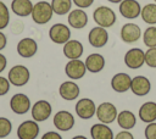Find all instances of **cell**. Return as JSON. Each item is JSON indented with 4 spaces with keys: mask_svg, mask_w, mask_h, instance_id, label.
Returning a JSON list of instances; mask_svg holds the SVG:
<instances>
[{
    "mask_svg": "<svg viewBox=\"0 0 156 139\" xmlns=\"http://www.w3.org/2000/svg\"><path fill=\"white\" fill-rule=\"evenodd\" d=\"M54 11L51 7V4L48 1H38L37 4L33 5L32 10V20L37 24H46L51 18H52Z\"/></svg>",
    "mask_w": 156,
    "mask_h": 139,
    "instance_id": "6da1fadb",
    "label": "cell"
},
{
    "mask_svg": "<svg viewBox=\"0 0 156 139\" xmlns=\"http://www.w3.org/2000/svg\"><path fill=\"white\" fill-rule=\"evenodd\" d=\"M94 22L104 28H110L116 23V13L108 6H98L93 12Z\"/></svg>",
    "mask_w": 156,
    "mask_h": 139,
    "instance_id": "7a4b0ae2",
    "label": "cell"
},
{
    "mask_svg": "<svg viewBox=\"0 0 156 139\" xmlns=\"http://www.w3.org/2000/svg\"><path fill=\"white\" fill-rule=\"evenodd\" d=\"M30 73L29 70L23 65H16L10 68L7 73L9 82L15 87H23L29 82Z\"/></svg>",
    "mask_w": 156,
    "mask_h": 139,
    "instance_id": "3957f363",
    "label": "cell"
},
{
    "mask_svg": "<svg viewBox=\"0 0 156 139\" xmlns=\"http://www.w3.org/2000/svg\"><path fill=\"white\" fill-rule=\"evenodd\" d=\"M95 115H96L98 119L101 123L110 124V123H112V122L116 121L118 112H117V107L112 102L105 101V102H101L96 107V113Z\"/></svg>",
    "mask_w": 156,
    "mask_h": 139,
    "instance_id": "277c9868",
    "label": "cell"
},
{
    "mask_svg": "<svg viewBox=\"0 0 156 139\" xmlns=\"http://www.w3.org/2000/svg\"><path fill=\"white\" fill-rule=\"evenodd\" d=\"M49 38L55 44H65L71 39V29L63 23H55L49 29Z\"/></svg>",
    "mask_w": 156,
    "mask_h": 139,
    "instance_id": "5b68a950",
    "label": "cell"
},
{
    "mask_svg": "<svg viewBox=\"0 0 156 139\" xmlns=\"http://www.w3.org/2000/svg\"><path fill=\"white\" fill-rule=\"evenodd\" d=\"M124 65L130 70H138L145 65V51L140 48H132L124 55Z\"/></svg>",
    "mask_w": 156,
    "mask_h": 139,
    "instance_id": "8992f818",
    "label": "cell"
},
{
    "mask_svg": "<svg viewBox=\"0 0 156 139\" xmlns=\"http://www.w3.org/2000/svg\"><path fill=\"white\" fill-rule=\"evenodd\" d=\"M74 109H76L77 116L82 119H90L96 113V105L89 98H83L78 100Z\"/></svg>",
    "mask_w": 156,
    "mask_h": 139,
    "instance_id": "52a82bcc",
    "label": "cell"
},
{
    "mask_svg": "<svg viewBox=\"0 0 156 139\" xmlns=\"http://www.w3.org/2000/svg\"><path fill=\"white\" fill-rule=\"evenodd\" d=\"M52 112L51 104L46 100H38L34 102V105L30 107V113L34 121L37 122H44L46 121Z\"/></svg>",
    "mask_w": 156,
    "mask_h": 139,
    "instance_id": "ba28073f",
    "label": "cell"
},
{
    "mask_svg": "<svg viewBox=\"0 0 156 139\" xmlns=\"http://www.w3.org/2000/svg\"><path fill=\"white\" fill-rule=\"evenodd\" d=\"M54 126L56 129L67 132L74 126V116L67 110H60L54 115Z\"/></svg>",
    "mask_w": 156,
    "mask_h": 139,
    "instance_id": "9c48e42d",
    "label": "cell"
},
{
    "mask_svg": "<svg viewBox=\"0 0 156 139\" xmlns=\"http://www.w3.org/2000/svg\"><path fill=\"white\" fill-rule=\"evenodd\" d=\"M65 73L72 80H78L83 78L87 73V67L84 61H80L79 59L69 60L65 66Z\"/></svg>",
    "mask_w": 156,
    "mask_h": 139,
    "instance_id": "30bf717a",
    "label": "cell"
},
{
    "mask_svg": "<svg viewBox=\"0 0 156 139\" xmlns=\"http://www.w3.org/2000/svg\"><path fill=\"white\" fill-rule=\"evenodd\" d=\"M119 35H121V39H122L123 43L132 44V43H135V41H138L140 39L141 29H140V27L136 23L128 22V23L122 26Z\"/></svg>",
    "mask_w": 156,
    "mask_h": 139,
    "instance_id": "8fae6325",
    "label": "cell"
},
{
    "mask_svg": "<svg viewBox=\"0 0 156 139\" xmlns=\"http://www.w3.org/2000/svg\"><path fill=\"white\" fill-rule=\"evenodd\" d=\"M88 41L93 48H96V49L104 48L108 41V33L106 28L100 26L91 28L88 34Z\"/></svg>",
    "mask_w": 156,
    "mask_h": 139,
    "instance_id": "7c38bea8",
    "label": "cell"
},
{
    "mask_svg": "<svg viewBox=\"0 0 156 139\" xmlns=\"http://www.w3.org/2000/svg\"><path fill=\"white\" fill-rule=\"evenodd\" d=\"M39 124L34 119H27L22 122L17 128L18 139H35L39 135Z\"/></svg>",
    "mask_w": 156,
    "mask_h": 139,
    "instance_id": "4fadbf2b",
    "label": "cell"
},
{
    "mask_svg": "<svg viewBox=\"0 0 156 139\" xmlns=\"http://www.w3.org/2000/svg\"><path fill=\"white\" fill-rule=\"evenodd\" d=\"M30 100L23 93H17L10 99V109L16 115H24L30 110Z\"/></svg>",
    "mask_w": 156,
    "mask_h": 139,
    "instance_id": "5bb4252c",
    "label": "cell"
},
{
    "mask_svg": "<svg viewBox=\"0 0 156 139\" xmlns=\"http://www.w3.org/2000/svg\"><path fill=\"white\" fill-rule=\"evenodd\" d=\"M119 13L127 20H135L140 16L141 6L136 0H122L118 6Z\"/></svg>",
    "mask_w": 156,
    "mask_h": 139,
    "instance_id": "9a60e30c",
    "label": "cell"
},
{
    "mask_svg": "<svg viewBox=\"0 0 156 139\" xmlns=\"http://www.w3.org/2000/svg\"><path fill=\"white\" fill-rule=\"evenodd\" d=\"M130 90L136 96H145L151 90V83L145 76H135L134 78H132Z\"/></svg>",
    "mask_w": 156,
    "mask_h": 139,
    "instance_id": "2e32d148",
    "label": "cell"
},
{
    "mask_svg": "<svg viewBox=\"0 0 156 139\" xmlns=\"http://www.w3.org/2000/svg\"><path fill=\"white\" fill-rule=\"evenodd\" d=\"M38 51V44L33 38H23L17 44V52L23 59L33 57Z\"/></svg>",
    "mask_w": 156,
    "mask_h": 139,
    "instance_id": "e0dca14e",
    "label": "cell"
},
{
    "mask_svg": "<svg viewBox=\"0 0 156 139\" xmlns=\"http://www.w3.org/2000/svg\"><path fill=\"white\" fill-rule=\"evenodd\" d=\"M130 83L132 77L124 72H118L111 78V88L116 93H126L127 90H130Z\"/></svg>",
    "mask_w": 156,
    "mask_h": 139,
    "instance_id": "ac0fdd59",
    "label": "cell"
},
{
    "mask_svg": "<svg viewBox=\"0 0 156 139\" xmlns=\"http://www.w3.org/2000/svg\"><path fill=\"white\" fill-rule=\"evenodd\" d=\"M80 93V89L78 87V84L73 80H66L63 83H61L60 88H58V94L63 100L67 101H72L78 99Z\"/></svg>",
    "mask_w": 156,
    "mask_h": 139,
    "instance_id": "d6986e66",
    "label": "cell"
},
{
    "mask_svg": "<svg viewBox=\"0 0 156 139\" xmlns=\"http://www.w3.org/2000/svg\"><path fill=\"white\" fill-rule=\"evenodd\" d=\"M68 24L74 29H82L88 24V15L83 9H74L68 12Z\"/></svg>",
    "mask_w": 156,
    "mask_h": 139,
    "instance_id": "ffe728a7",
    "label": "cell"
},
{
    "mask_svg": "<svg viewBox=\"0 0 156 139\" xmlns=\"http://www.w3.org/2000/svg\"><path fill=\"white\" fill-rule=\"evenodd\" d=\"M63 55L68 59V60H76V59H80V56L84 52V46L79 40L76 39H69L67 43L63 44Z\"/></svg>",
    "mask_w": 156,
    "mask_h": 139,
    "instance_id": "44dd1931",
    "label": "cell"
},
{
    "mask_svg": "<svg viewBox=\"0 0 156 139\" xmlns=\"http://www.w3.org/2000/svg\"><path fill=\"white\" fill-rule=\"evenodd\" d=\"M84 63H85V67H87L88 72H90V73H99V72H101L104 70L106 61H105V57L101 54L93 52V54L87 56Z\"/></svg>",
    "mask_w": 156,
    "mask_h": 139,
    "instance_id": "7402d4cb",
    "label": "cell"
},
{
    "mask_svg": "<svg viewBox=\"0 0 156 139\" xmlns=\"http://www.w3.org/2000/svg\"><path fill=\"white\" fill-rule=\"evenodd\" d=\"M139 118L145 123H151L156 121V102L155 101H146L144 102L138 111Z\"/></svg>",
    "mask_w": 156,
    "mask_h": 139,
    "instance_id": "603a6c76",
    "label": "cell"
},
{
    "mask_svg": "<svg viewBox=\"0 0 156 139\" xmlns=\"http://www.w3.org/2000/svg\"><path fill=\"white\" fill-rule=\"evenodd\" d=\"M116 119H117L118 126L122 129H124V130H129V129L134 128L135 124H136V117H135L134 112H132L129 110H122V111H119Z\"/></svg>",
    "mask_w": 156,
    "mask_h": 139,
    "instance_id": "cb8c5ba5",
    "label": "cell"
},
{
    "mask_svg": "<svg viewBox=\"0 0 156 139\" xmlns=\"http://www.w3.org/2000/svg\"><path fill=\"white\" fill-rule=\"evenodd\" d=\"M11 10L16 16L27 17L30 16L33 10V2L30 0H12Z\"/></svg>",
    "mask_w": 156,
    "mask_h": 139,
    "instance_id": "d4e9b609",
    "label": "cell"
},
{
    "mask_svg": "<svg viewBox=\"0 0 156 139\" xmlns=\"http://www.w3.org/2000/svg\"><path fill=\"white\" fill-rule=\"evenodd\" d=\"M90 135L91 139H113V132L112 129L105 124V123H95L90 128Z\"/></svg>",
    "mask_w": 156,
    "mask_h": 139,
    "instance_id": "484cf974",
    "label": "cell"
},
{
    "mask_svg": "<svg viewBox=\"0 0 156 139\" xmlns=\"http://www.w3.org/2000/svg\"><path fill=\"white\" fill-rule=\"evenodd\" d=\"M140 16L145 23L150 26H155L156 24V2H150L143 6Z\"/></svg>",
    "mask_w": 156,
    "mask_h": 139,
    "instance_id": "4316f807",
    "label": "cell"
},
{
    "mask_svg": "<svg viewBox=\"0 0 156 139\" xmlns=\"http://www.w3.org/2000/svg\"><path fill=\"white\" fill-rule=\"evenodd\" d=\"M51 7L54 13L58 16L67 15L72 7V0H51Z\"/></svg>",
    "mask_w": 156,
    "mask_h": 139,
    "instance_id": "83f0119b",
    "label": "cell"
},
{
    "mask_svg": "<svg viewBox=\"0 0 156 139\" xmlns=\"http://www.w3.org/2000/svg\"><path fill=\"white\" fill-rule=\"evenodd\" d=\"M143 41L147 48H156V26H150L144 30Z\"/></svg>",
    "mask_w": 156,
    "mask_h": 139,
    "instance_id": "f1b7e54d",
    "label": "cell"
},
{
    "mask_svg": "<svg viewBox=\"0 0 156 139\" xmlns=\"http://www.w3.org/2000/svg\"><path fill=\"white\" fill-rule=\"evenodd\" d=\"M10 23V11L5 2L0 1V30L5 29Z\"/></svg>",
    "mask_w": 156,
    "mask_h": 139,
    "instance_id": "f546056e",
    "label": "cell"
},
{
    "mask_svg": "<svg viewBox=\"0 0 156 139\" xmlns=\"http://www.w3.org/2000/svg\"><path fill=\"white\" fill-rule=\"evenodd\" d=\"M12 130V123L6 117H0V138L7 137Z\"/></svg>",
    "mask_w": 156,
    "mask_h": 139,
    "instance_id": "4dcf8cb0",
    "label": "cell"
},
{
    "mask_svg": "<svg viewBox=\"0 0 156 139\" xmlns=\"http://www.w3.org/2000/svg\"><path fill=\"white\" fill-rule=\"evenodd\" d=\"M145 63L151 68H156V48H149L145 51Z\"/></svg>",
    "mask_w": 156,
    "mask_h": 139,
    "instance_id": "1f68e13d",
    "label": "cell"
},
{
    "mask_svg": "<svg viewBox=\"0 0 156 139\" xmlns=\"http://www.w3.org/2000/svg\"><path fill=\"white\" fill-rule=\"evenodd\" d=\"M144 134L146 139H156V122L147 123Z\"/></svg>",
    "mask_w": 156,
    "mask_h": 139,
    "instance_id": "d6a6232c",
    "label": "cell"
},
{
    "mask_svg": "<svg viewBox=\"0 0 156 139\" xmlns=\"http://www.w3.org/2000/svg\"><path fill=\"white\" fill-rule=\"evenodd\" d=\"M10 84H11V83L9 82L7 78L0 76V96H2V95H5V94L9 93V90H10Z\"/></svg>",
    "mask_w": 156,
    "mask_h": 139,
    "instance_id": "836d02e7",
    "label": "cell"
},
{
    "mask_svg": "<svg viewBox=\"0 0 156 139\" xmlns=\"http://www.w3.org/2000/svg\"><path fill=\"white\" fill-rule=\"evenodd\" d=\"M72 2L78 7V9H88L93 5L94 0H72Z\"/></svg>",
    "mask_w": 156,
    "mask_h": 139,
    "instance_id": "e575fe53",
    "label": "cell"
},
{
    "mask_svg": "<svg viewBox=\"0 0 156 139\" xmlns=\"http://www.w3.org/2000/svg\"><path fill=\"white\" fill-rule=\"evenodd\" d=\"M113 139H134V135L129 132V130H121V132H118L116 135H115V138Z\"/></svg>",
    "mask_w": 156,
    "mask_h": 139,
    "instance_id": "d590c367",
    "label": "cell"
},
{
    "mask_svg": "<svg viewBox=\"0 0 156 139\" xmlns=\"http://www.w3.org/2000/svg\"><path fill=\"white\" fill-rule=\"evenodd\" d=\"M41 139H62V137H61L57 132L50 130V132H46L45 134H43Z\"/></svg>",
    "mask_w": 156,
    "mask_h": 139,
    "instance_id": "8d00e7d4",
    "label": "cell"
},
{
    "mask_svg": "<svg viewBox=\"0 0 156 139\" xmlns=\"http://www.w3.org/2000/svg\"><path fill=\"white\" fill-rule=\"evenodd\" d=\"M6 65H7V60H6L5 55L0 52V73L6 68Z\"/></svg>",
    "mask_w": 156,
    "mask_h": 139,
    "instance_id": "74e56055",
    "label": "cell"
},
{
    "mask_svg": "<svg viewBox=\"0 0 156 139\" xmlns=\"http://www.w3.org/2000/svg\"><path fill=\"white\" fill-rule=\"evenodd\" d=\"M6 44H7V39H6V35L0 30V51L2 50V49H5V46H6Z\"/></svg>",
    "mask_w": 156,
    "mask_h": 139,
    "instance_id": "f35d334b",
    "label": "cell"
},
{
    "mask_svg": "<svg viewBox=\"0 0 156 139\" xmlns=\"http://www.w3.org/2000/svg\"><path fill=\"white\" fill-rule=\"evenodd\" d=\"M72 139H88V138L84 137V135H76V137H73Z\"/></svg>",
    "mask_w": 156,
    "mask_h": 139,
    "instance_id": "ab89813d",
    "label": "cell"
},
{
    "mask_svg": "<svg viewBox=\"0 0 156 139\" xmlns=\"http://www.w3.org/2000/svg\"><path fill=\"white\" fill-rule=\"evenodd\" d=\"M108 2H112V4H119L122 0H107Z\"/></svg>",
    "mask_w": 156,
    "mask_h": 139,
    "instance_id": "60d3db41",
    "label": "cell"
},
{
    "mask_svg": "<svg viewBox=\"0 0 156 139\" xmlns=\"http://www.w3.org/2000/svg\"><path fill=\"white\" fill-rule=\"evenodd\" d=\"M154 1H155V2H156V0H154Z\"/></svg>",
    "mask_w": 156,
    "mask_h": 139,
    "instance_id": "b9f144b4",
    "label": "cell"
}]
</instances>
